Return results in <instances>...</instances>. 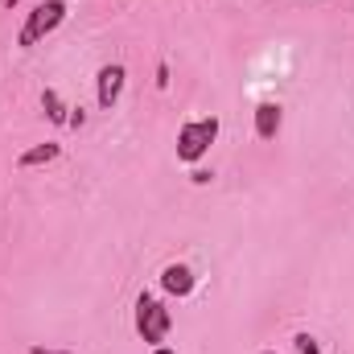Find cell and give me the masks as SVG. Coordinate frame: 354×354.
Returning a JSON list of instances; mask_svg holds the SVG:
<instances>
[{
	"mask_svg": "<svg viewBox=\"0 0 354 354\" xmlns=\"http://www.w3.org/2000/svg\"><path fill=\"white\" fill-rule=\"evenodd\" d=\"M214 140H218V115L185 120V124L177 128V161L198 165V161L210 153V145H214Z\"/></svg>",
	"mask_w": 354,
	"mask_h": 354,
	"instance_id": "cell-1",
	"label": "cell"
},
{
	"mask_svg": "<svg viewBox=\"0 0 354 354\" xmlns=\"http://www.w3.org/2000/svg\"><path fill=\"white\" fill-rule=\"evenodd\" d=\"M62 21H66V0H37L33 12H29L25 25H21V33H17V46H21V50H33V46H37L41 37H50Z\"/></svg>",
	"mask_w": 354,
	"mask_h": 354,
	"instance_id": "cell-2",
	"label": "cell"
},
{
	"mask_svg": "<svg viewBox=\"0 0 354 354\" xmlns=\"http://www.w3.org/2000/svg\"><path fill=\"white\" fill-rule=\"evenodd\" d=\"M169 330H174V317H169V309H165L157 297L140 292V297H136V334H140L149 346H165Z\"/></svg>",
	"mask_w": 354,
	"mask_h": 354,
	"instance_id": "cell-3",
	"label": "cell"
},
{
	"mask_svg": "<svg viewBox=\"0 0 354 354\" xmlns=\"http://www.w3.org/2000/svg\"><path fill=\"white\" fill-rule=\"evenodd\" d=\"M124 79H128L124 62H107V66L99 71V79H95V103H99L103 111H111V107L120 103V95H124Z\"/></svg>",
	"mask_w": 354,
	"mask_h": 354,
	"instance_id": "cell-4",
	"label": "cell"
},
{
	"mask_svg": "<svg viewBox=\"0 0 354 354\" xmlns=\"http://www.w3.org/2000/svg\"><path fill=\"white\" fill-rule=\"evenodd\" d=\"M194 284H198V276H194L189 264H165L161 268V288H165L169 297H189Z\"/></svg>",
	"mask_w": 354,
	"mask_h": 354,
	"instance_id": "cell-5",
	"label": "cell"
},
{
	"mask_svg": "<svg viewBox=\"0 0 354 354\" xmlns=\"http://www.w3.org/2000/svg\"><path fill=\"white\" fill-rule=\"evenodd\" d=\"M280 124H284V107L280 103H260L256 107V136L260 140H276Z\"/></svg>",
	"mask_w": 354,
	"mask_h": 354,
	"instance_id": "cell-6",
	"label": "cell"
},
{
	"mask_svg": "<svg viewBox=\"0 0 354 354\" xmlns=\"http://www.w3.org/2000/svg\"><path fill=\"white\" fill-rule=\"evenodd\" d=\"M58 157H62V145L46 140V145H33V149H25V153L17 157V169H37V165H54Z\"/></svg>",
	"mask_w": 354,
	"mask_h": 354,
	"instance_id": "cell-7",
	"label": "cell"
},
{
	"mask_svg": "<svg viewBox=\"0 0 354 354\" xmlns=\"http://www.w3.org/2000/svg\"><path fill=\"white\" fill-rule=\"evenodd\" d=\"M41 111H46V120H50V124H66V115H71V107L62 103V95H58L54 87L41 91Z\"/></svg>",
	"mask_w": 354,
	"mask_h": 354,
	"instance_id": "cell-8",
	"label": "cell"
},
{
	"mask_svg": "<svg viewBox=\"0 0 354 354\" xmlns=\"http://www.w3.org/2000/svg\"><path fill=\"white\" fill-rule=\"evenodd\" d=\"M292 346H297V354H322V346H317V338H313V334H297V338H292Z\"/></svg>",
	"mask_w": 354,
	"mask_h": 354,
	"instance_id": "cell-9",
	"label": "cell"
},
{
	"mask_svg": "<svg viewBox=\"0 0 354 354\" xmlns=\"http://www.w3.org/2000/svg\"><path fill=\"white\" fill-rule=\"evenodd\" d=\"M87 124V111L83 107H71V115H66V128H83Z\"/></svg>",
	"mask_w": 354,
	"mask_h": 354,
	"instance_id": "cell-10",
	"label": "cell"
},
{
	"mask_svg": "<svg viewBox=\"0 0 354 354\" xmlns=\"http://www.w3.org/2000/svg\"><path fill=\"white\" fill-rule=\"evenodd\" d=\"M157 87H161V91L169 87V66H165V62H161V66H157Z\"/></svg>",
	"mask_w": 354,
	"mask_h": 354,
	"instance_id": "cell-11",
	"label": "cell"
},
{
	"mask_svg": "<svg viewBox=\"0 0 354 354\" xmlns=\"http://www.w3.org/2000/svg\"><path fill=\"white\" fill-rule=\"evenodd\" d=\"M189 177H194V185H206V181H210V177H214V174H206V169H194V174H189Z\"/></svg>",
	"mask_w": 354,
	"mask_h": 354,
	"instance_id": "cell-12",
	"label": "cell"
},
{
	"mask_svg": "<svg viewBox=\"0 0 354 354\" xmlns=\"http://www.w3.org/2000/svg\"><path fill=\"white\" fill-rule=\"evenodd\" d=\"M29 354H71V351H46V346H29Z\"/></svg>",
	"mask_w": 354,
	"mask_h": 354,
	"instance_id": "cell-13",
	"label": "cell"
},
{
	"mask_svg": "<svg viewBox=\"0 0 354 354\" xmlns=\"http://www.w3.org/2000/svg\"><path fill=\"white\" fill-rule=\"evenodd\" d=\"M153 354H177L174 346H153Z\"/></svg>",
	"mask_w": 354,
	"mask_h": 354,
	"instance_id": "cell-14",
	"label": "cell"
},
{
	"mask_svg": "<svg viewBox=\"0 0 354 354\" xmlns=\"http://www.w3.org/2000/svg\"><path fill=\"white\" fill-rule=\"evenodd\" d=\"M4 4H8V8H17V4H21V0H4Z\"/></svg>",
	"mask_w": 354,
	"mask_h": 354,
	"instance_id": "cell-15",
	"label": "cell"
},
{
	"mask_svg": "<svg viewBox=\"0 0 354 354\" xmlns=\"http://www.w3.org/2000/svg\"><path fill=\"white\" fill-rule=\"evenodd\" d=\"M260 354H276V351H260Z\"/></svg>",
	"mask_w": 354,
	"mask_h": 354,
	"instance_id": "cell-16",
	"label": "cell"
}]
</instances>
